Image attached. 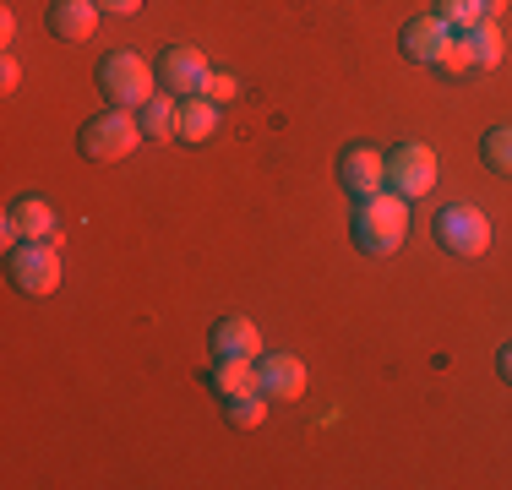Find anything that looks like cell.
I'll return each mask as SVG.
<instances>
[{"label":"cell","mask_w":512,"mask_h":490,"mask_svg":"<svg viewBox=\"0 0 512 490\" xmlns=\"http://www.w3.org/2000/svg\"><path fill=\"white\" fill-rule=\"evenodd\" d=\"M207 349L213 354H262V333H256L251 316H224V322L213 327V338H207Z\"/></svg>","instance_id":"cell-14"},{"label":"cell","mask_w":512,"mask_h":490,"mask_svg":"<svg viewBox=\"0 0 512 490\" xmlns=\"http://www.w3.org/2000/svg\"><path fill=\"white\" fill-rule=\"evenodd\" d=\"M17 82H22V71H17V60H0V93H17Z\"/></svg>","instance_id":"cell-24"},{"label":"cell","mask_w":512,"mask_h":490,"mask_svg":"<svg viewBox=\"0 0 512 490\" xmlns=\"http://www.w3.org/2000/svg\"><path fill=\"white\" fill-rule=\"evenodd\" d=\"M431 11H436V17H442L453 33H469V28H480V22H485V0H436Z\"/></svg>","instance_id":"cell-19"},{"label":"cell","mask_w":512,"mask_h":490,"mask_svg":"<svg viewBox=\"0 0 512 490\" xmlns=\"http://www.w3.org/2000/svg\"><path fill=\"white\" fill-rule=\"evenodd\" d=\"M387 191H398L404 202L436 191V153L425 142H398L387 147Z\"/></svg>","instance_id":"cell-6"},{"label":"cell","mask_w":512,"mask_h":490,"mask_svg":"<svg viewBox=\"0 0 512 490\" xmlns=\"http://www.w3.org/2000/svg\"><path fill=\"white\" fill-rule=\"evenodd\" d=\"M175 115H180V98L175 93H153L148 104L137 109V120H142V131H148L153 142H164V137H175Z\"/></svg>","instance_id":"cell-17"},{"label":"cell","mask_w":512,"mask_h":490,"mask_svg":"<svg viewBox=\"0 0 512 490\" xmlns=\"http://www.w3.org/2000/svg\"><path fill=\"white\" fill-rule=\"evenodd\" d=\"M480 164L491 169V175L512 180V120H507V126H491L480 137Z\"/></svg>","instance_id":"cell-18"},{"label":"cell","mask_w":512,"mask_h":490,"mask_svg":"<svg viewBox=\"0 0 512 490\" xmlns=\"http://www.w3.org/2000/svg\"><path fill=\"white\" fill-rule=\"evenodd\" d=\"M0 39H6V44L17 39V17H11V11H0Z\"/></svg>","instance_id":"cell-26"},{"label":"cell","mask_w":512,"mask_h":490,"mask_svg":"<svg viewBox=\"0 0 512 490\" xmlns=\"http://www.w3.org/2000/svg\"><path fill=\"white\" fill-rule=\"evenodd\" d=\"M496 376H502V382L512 387V338L502 343V349H496Z\"/></svg>","instance_id":"cell-25"},{"label":"cell","mask_w":512,"mask_h":490,"mask_svg":"<svg viewBox=\"0 0 512 490\" xmlns=\"http://www.w3.org/2000/svg\"><path fill=\"white\" fill-rule=\"evenodd\" d=\"M207 55L202 49H191V44H169L164 55H158V88L164 93H175V98H186V93H202V82H207Z\"/></svg>","instance_id":"cell-9"},{"label":"cell","mask_w":512,"mask_h":490,"mask_svg":"<svg viewBox=\"0 0 512 490\" xmlns=\"http://www.w3.org/2000/svg\"><path fill=\"white\" fill-rule=\"evenodd\" d=\"M6 218H17V229L28 240H55V207L44 202V196H17V202L6 207Z\"/></svg>","instance_id":"cell-15"},{"label":"cell","mask_w":512,"mask_h":490,"mask_svg":"<svg viewBox=\"0 0 512 490\" xmlns=\"http://www.w3.org/2000/svg\"><path fill=\"white\" fill-rule=\"evenodd\" d=\"M99 0H55L50 17H44V28L55 33L60 44H88L93 28H99Z\"/></svg>","instance_id":"cell-12"},{"label":"cell","mask_w":512,"mask_h":490,"mask_svg":"<svg viewBox=\"0 0 512 490\" xmlns=\"http://www.w3.org/2000/svg\"><path fill=\"white\" fill-rule=\"evenodd\" d=\"M469 66H474V60H469V39H463V33H453V44L442 49V60H436V71H447V77H463Z\"/></svg>","instance_id":"cell-21"},{"label":"cell","mask_w":512,"mask_h":490,"mask_svg":"<svg viewBox=\"0 0 512 490\" xmlns=\"http://www.w3.org/2000/svg\"><path fill=\"white\" fill-rule=\"evenodd\" d=\"M256 392H262L267 403H295V398H306V365H300L295 354H284V349L256 354Z\"/></svg>","instance_id":"cell-8"},{"label":"cell","mask_w":512,"mask_h":490,"mask_svg":"<svg viewBox=\"0 0 512 490\" xmlns=\"http://www.w3.org/2000/svg\"><path fill=\"white\" fill-rule=\"evenodd\" d=\"M447 44H453V28H447L436 11H420V17H409L404 33H398V49H404V60H414V66H436Z\"/></svg>","instance_id":"cell-10"},{"label":"cell","mask_w":512,"mask_h":490,"mask_svg":"<svg viewBox=\"0 0 512 490\" xmlns=\"http://www.w3.org/2000/svg\"><path fill=\"white\" fill-rule=\"evenodd\" d=\"M349 235L365 256H393L409 235V202L398 191H376L355 202V218H349Z\"/></svg>","instance_id":"cell-1"},{"label":"cell","mask_w":512,"mask_h":490,"mask_svg":"<svg viewBox=\"0 0 512 490\" xmlns=\"http://www.w3.org/2000/svg\"><path fill=\"white\" fill-rule=\"evenodd\" d=\"M6 278L22 300H44L60 289V251L55 240H22L17 251H6Z\"/></svg>","instance_id":"cell-5"},{"label":"cell","mask_w":512,"mask_h":490,"mask_svg":"<svg viewBox=\"0 0 512 490\" xmlns=\"http://www.w3.org/2000/svg\"><path fill=\"white\" fill-rule=\"evenodd\" d=\"M502 11H507V0H485V17H491V22L502 17Z\"/></svg>","instance_id":"cell-27"},{"label":"cell","mask_w":512,"mask_h":490,"mask_svg":"<svg viewBox=\"0 0 512 490\" xmlns=\"http://www.w3.org/2000/svg\"><path fill=\"white\" fill-rule=\"evenodd\" d=\"M224 420L235 425V431H256V425L267 420V398H262V392H251V398L224 403Z\"/></svg>","instance_id":"cell-20"},{"label":"cell","mask_w":512,"mask_h":490,"mask_svg":"<svg viewBox=\"0 0 512 490\" xmlns=\"http://www.w3.org/2000/svg\"><path fill=\"white\" fill-rule=\"evenodd\" d=\"M218 131V104L207 93H186L180 98V115H175V142L186 147H202L207 137Z\"/></svg>","instance_id":"cell-13"},{"label":"cell","mask_w":512,"mask_h":490,"mask_svg":"<svg viewBox=\"0 0 512 490\" xmlns=\"http://www.w3.org/2000/svg\"><path fill=\"white\" fill-rule=\"evenodd\" d=\"M99 11H104V17H137L142 0H99Z\"/></svg>","instance_id":"cell-23"},{"label":"cell","mask_w":512,"mask_h":490,"mask_svg":"<svg viewBox=\"0 0 512 490\" xmlns=\"http://www.w3.org/2000/svg\"><path fill=\"white\" fill-rule=\"evenodd\" d=\"M93 82H99L104 104L142 109L158 93V66H148L137 49H109V55L99 60V71H93Z\"/></svg>","instance_id":"cell-2"},{"label":"cell","mask_w":512,"mask_h":490,"mask_svg":"<svg viewBox=\"0 0 512 490\" xmlns=\"http://www.w3.org/2000/svg\"><path fill=\"white\" fill-rule=\"evenodd\" d=\"M463 39H469V60L480 71H491V66H502V55H507V39H502V28H496L491 17L480 22V28H469L463 33Z\"/></svg>","instance_id":"cell-16"},{"label":"cell","mask_w":512,"mask_h":490,"mask_svg":"<svg viewBox=\"0 0 512 490\" xmlns=\"http://www.w3.org/2000/svg\"><path fill=\"white\" fill-rule=\"evenodd\" d=\"M431 235H436V245H442L447 256H458V262H480V256L491 251V218H485L474 202H453V207H442V213L431 218Z\"/></svg>","instance_id":"cell-4"},{"label":"cell","mask_w":512,"mask_h":490,"mask_svg":"<svg viewBox=\"0 0 512 490\" xmlns=\"http://www.w3.org/2000/svg\"><path fill=\"white\" fill-rule=\"evenodd\" d=\"M338 186H344L349 196H376L387 191V153L371 142H344L338 147Z\"/></svg>","instance_id":"cell-7"},{"label":"cell","mask_w":512,"mask_h":490,"mask_svg":"<svg viewBox=\"0 0 512 490\" xmlns=\"http://www.w3.org/2000/svg\"><path fill=\"white\" fill-rule=\"evenodd\" d=\"M202 93L213 98V104H229V98L240 93V82L229 77V71H207V82H202Z\"/></svg>","instance_id":"cell-22"},{"label":"cell","mask_w":512,"mask_h":490,"mask_svg":"<svg viewBox=\"0 0 512 490\" xmlns=\"http://www.w3.org/2000/svg\"><path fill=\"white\" fill-rule=\"evenodd\" d=\"M207 392H213L218 403L251 398L256 392V360L251 354H213V365H207Z\"/></svg>","instance_id":"cell-11"},{"label":"cell","mask_w":512,"mask_h":490,"mask_svg":"<svg viewBox=\"0 0 512 490\" xmlns=\"http://www.w3.org/2000/svg\"><path fill=\"white\" fill-rule=\"evenodd\" d=\"M142 137H148V131H142L137 109H115V104H104L99 115H88L77 126V147H82V158H93V164H120Z\"/></svg>","instance_id":"cell-3"}]
</instances>
